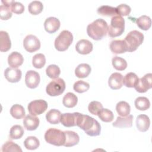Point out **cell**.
Returning <instances> with one entry per match:
<instances>
[{
  "mask_svg": "<svg viewBox=\"0 0 152 152\" xmlns=\"http://www.w3.org/2000/svg\"><path fill=\"white\" fill-rule=\"evenodd\" d=\"M77 126L84 130L86 134L91 137H95L100 134V124L96 119L87 115L79 113Z\"/></svg>",
  "mask_w": 152,
  "mask_h": 152,
  "instance_id": "6da1fadb",
  "label": "cell"
},
{
  "mask_svg": "<svg viewBox=\"0 0 152 152\" xmlns=\"http://www.w3.org/2000/svg\"><path fill=\"white\" fill-rule=\"evenodd\" d=\"M108 27L107 23L104 20L98 18L87 26V33L91 39L99 40L106 36Z\"/></svg>",
  "mask_w": 152,
  "mask_h": 152,
  "instance_id": "7a4b0ae2",
  "label": "cell"
},
{
  "mask_svg": "<svg viewBox=\"0 0 152 152\" xmlns=\"http://www.w3.org/2000/svg\"><path fill=\"white\" fill-rule=\"evenodd\" d=\"M45 141L55 146L64 145L65 141V134L64 131L56 128H49L45 134Z\"/></svg>",
  "mask_w": 152,
  "mask_h": 152,
  "instance_id": "3957f363",
  "label": "cell"
},
{
  "mask_svg": "<svg viewBox=\"0 0 152 152\" xmlns=\"http://www.w3.org/2000/svg\"><path fill=\"white\" fill-rule=\"evenodd\" d=\"M127 46V51L131 52L135 51L140 46L144 40V34L137 30L129 32L124 40Z\"/></svg>",
  "mask_w": 152,
  "mask_h": 152,
  "instance_id": "277c9868",
  "label": "cell"
},
{
  "mask_svg": "<svg viewBox=\"0 0 152 152\" xmlns=\"http://www.w3.org/2000/svg\"><path fill=\"white\" fill-rule=\"evenodd\" d=\"M125 30V20L119 15L112 17L110 25L108 27V35L111 37L121 36Z\"/></svg>",
  "mask_w": 152,
  "mask_h": 152,
  "instance_id": "5b68a950",
  "label": "cell"
},
{
  "mask_svg": "<svg viewBox=\"0 0 152 152\" xmlns=\"http://www.w3.org/2000/svg\"><path fill=\"white\" fill-rule=\"evenodd\" d=\"M72 41V34L68 30H63L55 40V48L58 51H65L71 45Z\"/></svg>",
  "mask_w": 152,
  "mask_h": 152,
  "instance_id": "8992f818",
  "label": "cell"
},
{
  "mask_svg": "<svg viewBox=\"0 0 152 152\" xmlns=\"http://www.w3.org/2000/svg\"><path fill=\"white\" fill-rule=\"evenodd\" d=\"M65 83L61 78L51 81L46 86V91L50 96H57L64 93L65 89Z\"/></svg>",
  "mask_w": 152,
  "mask_h": 152,
  "instance_id": "52a82bcc",
  "label": "cell"
},
{
  "mask_svg": "<svg viewBox=\"0 0 152 152\" xmlns=\"http://www.w3.org/2000/svg\"><path fill=\"white\" fill-rule=\"evenodd\" d=\"M47 102L42 99L34 100L29 103L27 108L30 114L36 116L45 112L48 108Z\"/></svg>",
  "mask_w": 152,
  "mask_h": 152,
  "instance_id": "ba28073f",
  "label": "cell"
},
{
  "mask_svg": "<svg viewBox=\"0 0 152 152\" xmlns=\"http://www.w3.org/2000/svg\"><path fill=\"white\" fill-rule=\"evenodd\" d=\"M152 74L148 73L144 77L138 79L134 86L135 90L139 93H145L151 88L152 84Z\"/></svg>",
  "mask_w": 152,
  "mask_h": 152,
  "instance_id": "9c48e42d",
  "label": "cell"
},
{
  "mask_svg": "<svg viewBox=\"0 0 152 152\" xmlns=\"http://www.w3.org/2000/svg\"><path fill=\"white\" fill-rule=\"evenodd\" d=\"M23 46L27 52H34L40 49V42L36 36L28 34L23 40Z\"/></svg>",
  "mask_w": 152,
  "mask_h": 152,
  "instance_id": "30bf717a",
  "label": "cell"
},
{
  "mask_svg": "<svg viewBox=\"0 0 152 152\" xmlns=\"http://www.w3.org/2000/svg\"><path fill=\"white\" fill-rule=\"evenodd\" d=\"M40 75L36 71L33 70H29L26 72L25 77V83L28 88H36L40 83Z\"/></svg>",
  "mask_w": 152,
  "mask_h": 152,
  "instance_id": "8fae6325",
  "label": "cell"
},
{
  "mask_svg": "<svg viewBox=\"0 0 152 152\" xmlns=\"http://www.w3.org/2000/svg\"><path fill=\"white\" fill-rule=\"evenodd\" d=\"M79 113L78 112L62 113L61 116L60 122L65 127L77 126V118Z\"/></svg>",
  "mask_w": 152,
  "mask_h": 152,
  "instance_id": "7c38bea8",
  "label": "cell"
},
{
  "mask_svg": "<svg viewBox=\"0 0 152 152\" xmlns=\"http://www.w3.org/2000/svg\"><path fill=\"white\" fill-rule=\"evenodd\" d=\"M22 72L20 69L15 68H7L4 71L5 78L11 83H17L21 78Z\"/></svg>",
  "mask_w": 152,
  "mask_h": 152,
  "instance_id": "4fadbf2b",
  "label": "cell"
},
{
  "mask_svg": "<svg viewBox=\"0 0 152 152\" xmlns=\"http://www.w3.org/2000/svg\"><path fill=\"white\" fill-rule=\"evenodd\" d=\"M61 23L58 18L54 17L47 18L44 23L45 30L49 33H54L58 31L60 27Z\"/></svg>",
  "mask_w": 152,
  "mask_h": 152,
  "instance_id": "5bb4252c",
  "label": "cell"
},
{
  "mask_svg": "<svg viewBox=\"0 0 152 152\" xmlns=\"http://www.w3.org/2000/svg\"><path fill=\"white\" fill-rule=\"evenodd\" d=\"M93 49L92 43L87 39L80 40L75 45V49L78 53L87 55L90 53Z\"/></svg>",
  "mask_w": 152,
  "mask_h": 152,
  "instance_id": "9a60e30c",
  "label": "cell"
},
{
  "mask_svg": "<svg viewBox=\"0 0 152 152\" xmlns=\"http://www.w3.org/2000/svg\"><path fill=\"white\" fill-rule=\"evenodd\" d=\"M24 128L28 131H34L37 128L39 125V119L34 115H27L23 119Z\"/></svg>",
  "mask_w": 152,
  "mask_h": 152,
  "instance_id": "2e32d148",
  "label": "cell"
},
{
  "mask_svg": "<svg viewBox=\"0 0 152 152\" xmlns=\"http://www.w3.org/2000/svg\"><path fill=\"white\" fill-rule=\"evenodd\" d=\"M123 76L119 72H114L109 78L108 84L110 88L118 90L122 87Z\"/></svg>",
  "mask_w": 152,
  "mask_h": 152,
  "instance_id": "e0dca14e",
  "label": "cell"
},
{
  "mask_svg": "<svg viewBox=\"0 0 152 152\" xmlns=\"http://www.w3.org/2000/svg\"><path fill=\"white\" fill-rule=\"evenodd\" d=\"M133 116L129 115L126 116H118L116 121L112 124V125L115 127L124 128H130L132 125Z\"/></svg>",
  "mask_w": 152,
  "mask_h": 152,
  "instance_id": "ac0fdd59",
  "label": "cell"
},
{
  "mask_svg": "<svg viewBox=\"0 0 152 152\" xmlns=\"http://www.w3.org/2000/svg\"><path fill=\"white\" fill-rule=\"evenodd\" d=\"M109 47L111 51L115 54L123 53L127 51V46L124 40H112Z\"/></svg>",
  "mask_w": 152,
  "mask_h": 152,
  "instance_id": "d6986e66",
  "label": "cell"
},
{
  "mask_svg": "<svg viewBox=\"0 0 152 152\" xmlns=\"http://www.w3.org/2000/svg\"><path fill=\"white\" fill-rule=\"evenodd\" d=\"M150 125V120L149 117L144 114L139 115L136 119V126L138 129L141 132L147 131Z\"/></svg>",
  "mask_w": 152,
  "mask_h": 152,
  "instance_id": "ffe728a7",
  "label": "cell"
},
{
  "mask_svg": "<svg viewBox=\"0 0 152 152\" xmlns=\"http://www.w3.org/2000/svg\"><path fill=\"white\" fill-rule=\"evenodd\" d=\"M23 55L18 52H12L8 57V63L11 68H18L23 63Z\"/></svg>",
  "mask_w": 152,
  "mask_h": 152,
  "instance_id": "44dd1931",
  "label": "cell"
},
{
  "mask_svg": "<svg viewBox=\"0 0 152 152\" xmlns=\"http://www.w3.org/2000/svg\"><path fill=\"white\" fill-rule=\"evenodd\" d=\"M65 141L64 146L69 147L77 145L80 141V137L77 133L72 131H65Z\"/></svg>",
  "mask_w": 152,
  "mask_h": 152,
  "instance_id": "7402d4cb",
  "label": "cell"
},
{
  "mask_svg": "<svg viewBox=\"0 0 152 152\" xmlns=\"http://www.w3.org/2000/svg\"><path fill=\"white\" fill-rule=\"evenodd\" d=\"M0 50L1 52H7L11 47V42L8 33L1 30L0 31Z\"/></svg>",
  "mask_w": 152,
  "mask_h": 152,
  "instance_id": "603a6c76",
  "label": "cell"
},
{
  "mask_svg": "<svg viewBox=\"0 0 152 152\" xmlns=\"http://www.w3.org/2000/svg\"><path fill=\"white\" fill-rule=\"evenodd\" d=\"M91 71V66L87 64H80L75 69V75L80 78H83L88 77Z\"/></svg>",
  "mask_w": 152,
  "mask_h": 152,
  "instance_id": "cb8c5ba5",
  "label": "cell"
},
{
  "mask_svg": "<svg viewBox=\"0 0 152 152\" xmlns=\"http://www.w3.org/2000/svg\"><path fill=\"white\" fill-rule=\"evenodd\" d=\"M61 113L59 110L52 109H50L46 115V119L51 124H58L61 121Z\"/></svg>",
  "mask_w": 152,
  "mask_h": 152,
  "instance_id": "d4e9b609",
  "label": "cell"
},
{
  "mask_svg": "<svg viewBox=\"0 0 152 152\" xmlns=\"http://www.w3.org/2000/svg\"><path fill=\"white\" fill-rule=\"evenodd\" d=\"M78 102V98L77 96L71 93V92H68L63 97V100L62 103L63 104L68 108L73 107L76 106Z\"/></svg>",
  "mask_w": 152,
  "mask_h": 152,
  "instance_id": "484cf974",
  "label": "cell"
},
{
  "mask_svg": "<svg viewBox=\"0 0 152 152\" xmlns=\"http://www.w3.org/2000/svg\"><path fill=\"white\" fill-rule=\"evenodd\" d=\"M116 110L119 115L121 116H126L130 113L131 107L126 102L121 101L116 104Z\"/></svg>",
  "mask_w": 152,
  "mask_h": 152,
  "instance_id": "4316f807",
  "label": "cell"
},
{
  "mask_svg": "<svg viewBox=\"0 0 152 152\" xmlns=\"http://www.w3.org/2000/svg\"><path fill=\"white\" fill-rule=\"evenodd\" d=\"M97 13L103 16H115L118 15L115 7L109 5H102L97 10Z\"/></svg>",
  "mask_w": 152,
  "mask_h": 152,
  "instance_id": "83f0119b",
  "label": "cell"
},
{
  "mask_svg": "<svg viewBox=\"0 0 152 152\" xmlns=\"http://www.w3.org/2000/svg\"><path fill=\"white\" fill-rule=\"evenodd\" d=\"M138 77L134 72H129L123 78L122 83L127 87H134L138 80Z\"/></svg>",
  "mask_w": 152,
  "mask_h": 152,
  "instance_id": "f1b7e54d",
  "label": "cell"
},
{
  "mask_svg": "<svg viewBox=\"0 0 152 152\" xmlns=\"http://www.w3.org/2000/svg\"><path fill=\"white\" fill-rule=\"evenodd\" d=\"M136 23L138 27L143 30H148L151 25L150 17L145 15H143L138 17L136 20Z\"/></svg>",
  "mask_w": 152,
  "mask_h": 152,
  "instance_id": "f546056e",
  "label": "cell"
},
{
  "mask_svg": "<svg viewBox=\"0 0 152 152\" xmlns=\"http://www.w3.org/2000/svg\"><path fill=\"white\" fill-rule=\"evenodd\" d=\"M10 113L13 118L17 119L23 118L26 114L24 107L18 104H15L12 106L10 109Z\"/></svg>",
  "mask_w": 152,
  "mask_h": 152,
  "instance_id": "4dcf8cb0",
  "label": "cell"
},
{
  "mask_svg": "<svg viewBox=\"0 0 152 152\" xmlns=\"http://www.w3.org/2000/svg\"><path fill=\"white\" fill-rule=\"evenodd\" d=\"M135 106L140 110H146L150 106V102L148 99L145 97H138L135 100Z\"/></svg>",
  "mask_w": 152,
  "mask_h": 152,
  "instance_id": "1f68e13d",
  "label": "cell"
},
{
  "mask_svg": "<svg viewBox=\"0 0 152 152\" xmlns=\"http://www.w3.org/2000/svg\"><path fill=\"white\" fill-rule=\"evenodd\" d=\"M24 145L27 150H33L37 149L40 145L39 140L34 136H30L26 138L24 141Z\"/></svg>",
  "mask_w": 152,
  "mask_h": 152,
  "instance_id": "d6a6232c",
  "label": "cell"
},
{
  "mask_svg": "<svg viewBox=\"0 0 152 152\" xmlns=\"http://www.w3.org/2000/svg\"><path fill=\"white\" fill-rule=\"evenodd\" d=\"M43 9V5L39 1H33L31 2L28 6V10L30 14L33 15H38Z\"/></svg>",
  "mask_w": 152,
  "mask_h": 152,
  "instance_id": "836d02e7",
  "label": "cell"
},
{
  "mask_svg": "<svg viewBox=\"0 0 152 152\" xmlns=\"http://www.w3.org/2000/svg\"><path fill=\"white\" fill-rule=\"evenodd\" d=\"M24 133L23 128L20 125L12 126L10 131V137L12 140L21 138Z\"/></svg>",
  "mask_w": 152,
  "mask_h": 152,
  "instance_id": "e575fe53",
  "label": "cell"
},
{
  "mask_svg": "<svg viewBox=\"0 0 152 152\" xmlns=\"http://www.w3.org/2000/svg\"><path fill=\"white\" fill-rule=\"evenodd\" d=\"M113 67L118 71H123L127 67V62L125 59L118 56H114L112 59Z\"/></svg>",
  "mask_w": 152,
  "mask_h": 152,
  "instance_id": "d590c367",
  "label": "cell"
},
{
  "mask_svg": "<svg viewBox=\"0 0 152 152\" xmlns=\"http://www.w3.org/2000/svg\"><path fill=\"white\" fill-rule=\"evenodd\" d=\"M46 64L45 56L42 53H37L32 58V64L36 68H42Z\"/></svg>",
  "mask_w": 152,
  "mask_h": 152,
  "instance_id": "8d00e7d4",
  "label": "cell"
},
{
  "mask_svg": "<svg viewBox=\"0 0 152 152\" xmlns=\"http://www.w3.org/2000/svg\"><path fill=\"white\" fill-rule=\"evenodd\" d=\"M46 75L50 78L56 79L58 78L61 74V69L59 67L55 64L49 65L46 69Z\"/></svg>",
  "mask_w": 152,
  "mask_h": 152,
  "instance_id": "74e56055",
  "label": "cell"
},
{
  "mask_svg": "<svg viewBox=\"0 0 152 152\" xmlns=\"http://www.w3.org/2000/svg\"><path fill=\"white\" fill-rule=\"evenodd\" d=\"M99 118L103 122H112L114 118V115L113 112L107 109H102L99 114L97 115Z\"/></svg>",
  "mask_w": 152,
  "mask_h": 152,
  "instance_id": "f35d334b",
  "label": "cell"
},
{
  "mask_svg": "<svg viewBox=\"0 0 152 152\" xmlns=\"http://www.w3.org/2000/svg\"><path fill=\"white\" fill-rule=\"evenodd\" d=\"M12 17L11 6L7 5H1L0 6V18L2 20H7Z\"/></svg>",
  "mask_w": 152,
  "mask_h": 152,
  "instance_id": "ab89813d",
  "label": "cell"
},
{
  "mask_svg": "<svg viewBox=\"0 0 152 152\" xmlns=\"http://www.w3.org/2000/svg\"><path fill=\"white\" fill-rule=\"evenodd\" d=\"M90 88V84L83 81V80H78L76 81L73 86V88L75 91L78 93H82L87 91Z\"/></svg>",
  "mask_w": 152,
  "mask_h": 152,
  "instance_id": "60d3db41",
  "label": "cell"
},
{
  "mask_svg": "<svg viewBox=\"0 0 152 152\" xmlns=\"http://www.w3.org/2000/svg\"><path fill=\"white\" fill-rule=\"evenodd\" d=\"M2 151H20L21 152L22 150L20 147L11 141H8L5 142L1 149Z\"/></svg>",
  "mask_w": 152,
  "mask_h": 152,
  "instance_id": "b9f144b4",
  "label": "cell"
},
{
  "mask_svg": "<svg viewBox=\"0 0 152 152\" xmlns=\"http://www.w3.org/2000/svg\"><path fill=\"white\" fill-rule=\"evenodd\" d=\"M103 109L102 104L98 101L91 102L88 106L89 112L94 115H97L100 111Z\"/></svg>",
  "mask_w": 152,
  "mask_h": 152,
  "instance_id": "7bdbcfd3",
  "label": "cell"
},
{
  "mask_svg": "<svg viewBox=\"0 0 152 152\" xmlns=\"http://www.w3.org/2000/svg\"><path fill=\"white\" fill-rule=\"evenodd\" d=\"M118 15L119 16H127L131 11V7L125 4H121L116 7Z\"/></svg>",
  "mask_w": 152,
  "mask_h": 152,
  "instance_id": "ee69618b",
  "label": "cell"
},
{
  "mask_svg": "<svg viewBox=\"0 0 152 152\" xmlns=\"http://www.w3.org/2000/svg\"><path fill=\"white\" fill-rule=\"evenodd\" d=\"M11 11L15 14H22L24 11V6L21 2L15 1L11 5Z\"/></svg>",
  "mask_w": 152,
  "mask_h": 152,
  "instance_id": "f6af8a7d",
  "label": "cell"
},
{
  "mask_svg": "<svg viewBox=\"0 0 152 152\" xmlns=\"http://www.w3.org/2000/svg\"><path fill=\"white\" fill-rule=\"evenodd\" d=\"M14 2V1H2V3L3 4V5H7L11 6Z\"/></svg>",
  "mask_w": 152,
  "mask_h": 152,
  "instance_id": "bcb514c9",
  "label": "cell"
}]
</instances>
